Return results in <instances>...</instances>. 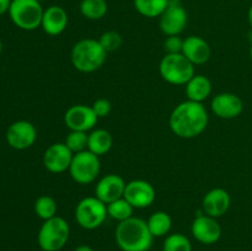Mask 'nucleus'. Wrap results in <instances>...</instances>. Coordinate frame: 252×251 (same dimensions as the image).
Segmentation results:
<instances>
[{"mask_svg":"<svg viewBox=\"0 0 252 251\" xmlns=\"http://www.w3.org/2000/svg\"><path fill=\"white\" fill-rule=\"evenodd\" d=\"M123 197L132 204L133 208L143 209L154 203L157 191L154 186L145 180H133L126 185Z\"/></svg>","mask_w":252,"mask_h":251,"instance_id":"9","label":"nucleus"},{"mask_svg":"<svg viewBox=\"0 0 252 251\" xmlns=\"http://www.w3.org/2000/svg\"><path fill=\"white\" fill-rule=\"evenodd\" d=\"M101 170V162L97 155L90 150L74 154L69 172L71 179L80 185H88L97 179Z\"/></svg>","mask_w":252,"mask_h":251,"instance_id":"8","label":"nucleus"},{"mask_svg":"<svg viewBox=\"0 0 252 251\" xmlns=\"http://www.w3.org/2000/svg\"><path fill=\"white\" fill-rule=\"evenodd\" d=\"M113 144L112 135L108 130L106 129H98L93 130L89 133V140H88V150L94 153L97 157L107 154L111 150Z\"/></svg>","mask_w":252,"mask_h":251,"instance_id":"21","label":"nucleus"},{"mask_svg":"<svg viewBox=\"0 0 252 251\" xmlns=\"http://www.w3.org/2000/svg\"><path fill=\"white\" fill-rule=\"evenodd\" d=\"M182 54L193 65H201L209 61L212 51L206 39L199 36H189L184 39Z\"/></svg>","mask_w":252,"mask_h":251,"instance_id":"18","label":"nucleus"},{"mask_svg":"<svg viewBox=\"0 0 252 251\" xmlns=\"http://www.w3.org/2000/svg\"><path fill=\"white\" fill-rule=\"evenodd\" d=\"M88 132H80V130H70L65 138V144L74 154L76 153L88 150Z\"/></svg>","mask_w":252,"mask_h":251,"instance_id":"28","label":"nucleus"},{"mask_svg":"<svg viewBox=\"0 0 252 251\" xmlns=\"http://www.w3.org/2000/svg\"><path fill=\"white\" fill-rule=\"evenodd\" d=\"M69 236L70 228L68 221L56 216L43 221L37 235V241L43 251H59L68 243Z\"/></svg>","mask_w":252,"mask_h":251,"instance_id":"4","label":"nucleus"},{"mask_svg":"<svg viewBox=\"0 0 252 251\" xmlns=\"http://www.w3.org/2000/svg\"><path fill=\"white\" fill-rule=\"evenodd\" d=\"M187 20H189L187 12L182 5L177 1L175 2L174 0H170L167 9L160 16V30L166 36H180V33L186 27Z\"/></svg>","mask_w":252,"mask_h":251,"instance_id":"11","label":"nucleus"},{"mask_svg":"<svg viewBox=\"0 0 252 251\" xmlns=\"http://www.w3.org/2000/svg\"><path fill=\"white\" fill-rule=\"evenodd\" d=\"M57 211H58V206L53 197L44 194V196L38 197L34 202V213L43 220L56 217Z\"/></svg>","mask_w":252,"mask_h":251,"instance_id":"26","label":"nucleus"},{"mask_svg":"<svg viewBox=\"0 0 252 251\" xmlns=\"http://www.w3.org/2000/svg\"><path fill=\"white\" fill-rule=\"evenodd\" d=\"M116 243L122 251H149L154 236L144 219L130 217L116 228Z\"/></svg>","mask_w":252,"mask_h":251,"instance_id":"2","label":"nucleus"},{"mask_svg":"<svg viewBox=\"0 0 252 251\" xmlns=\"http://www.w3.org/2000/svg\"><path fill=\"white\" fill-rule=\"evenodd\" d=\"M184 48V39L180 36H167L164 42V49L166 54L182 53Z\"/></svg>","mask_w":252,"mask_h":251,"instance_id":"30","label":"nucleus"},{"mask_svg":"<svg viewBox=\"0 0 252 251\" xmlns=\"http://www.w3.org/2000/svg\"><path fill=\"white\" fill-rule=\"evenodd\" d=\"M107 59V52L98 39L84 38L76 42L70 52V61L74 68L81 73L98 70Z\"/></svg>","mask_w":252,"mask_h":251,"instance_id":"3","label":"nucleus"},{"mask_svg":"<svg viewBox=\"0 0 252 251\" xmlns=\"http://www.w3.org/2000/svg\"><path fill=\"white\" fill-rule=\"evenodd\" d=\"M164 251H192V244L186 235L181 233L170 234L162 245Z\"/></svg>","mask_w":252,"mask_h":251,"instance_id":"27","label":"nucleus"},{"mask_svg":"<svg viewBox=\"0 0 252 251\" xmlns=\"http://www.w3.org/2000/svg\"><path fill=\"white\" fill-rule=\"evenodd\" d=\"M37 1H39V2H42V1H46V0H37Z\"/></svg>","mask_w":252,"mask_h":251,"instance_id":"37","label":"nucleus"},{"mask_svg":"<svg viewBox=\"0 0 252 251\" xmlns=\"http://www.w3.org/2000/svg\"><path fill=\"white\" fill-rule=\"evenodd\" d=\"M107 206L97 197H85L75 208V219L79 225L88 230L102 225L107 218Z\"/></svg>","mask_w":252,"mask_h":251,"instance_id":"7","label":"nucleus"},{"mask_svg":"<svg viewBox=\"0 0 252 251\" xmlns=\"http://www.w3.org/2000/svg\"><path fill=\"white\" fill-rule=\"evenodd\" d=\"M126 185L127 184L120 175L108 174L98 180L95 187V196L105 204H108L116 199L122 198Z\"/></svg>","mask_w":252,"mask_h":251,"instance_id":"16","label":"nucleus"},{"mask_svg":"<svg viewBox=\"0 0 252 251\" xmlns=\"http://www.w3.org/2000/svg\"><path fill=\"white\" fill-rule=\"evenodd\" d=\"M37 139V129L29 121H16L6 130V142L12 149L25 150L31 148Z\"/></svg>","mask_w":252,"mask_h":251,"instance_id":"10","label":"nucleus"},{"mask_svg":"<svg viewBox=\"0 0 252 251\" xmlns=\"http://www.w3.org/2000/svg\"><path fill=\"white\" fill-rule=\"evenodd\" d=\"M250 57H251V61H252V43H251V47H250Z\"/></svg>","mask_w":252,"mask_h":251,"instance_id":"36","label":"nucleus"},{"mask_svg":"<svg viewBox=\"0 0 252 251\" xmlns=\"http://www.w3.org/2000/svg\"><path fill=\"white\" fill-rule=\"evenodd\" d=\"M43 7L37 0H12L9 16L15 26L25 31H33L41 27Z\"/></svg>","mask_w":252,"mask_h":251,"instance_id":"6","label":"nucleus"},{"mask_svg":"<svg viewBox=\"0 0 252 251\" xmlns=\"http://www.w3.org/2000/svg\"><path fill=\"white\" fill-rule=\"evenodd\" d=\"M212 112L223 120H233L239 117L244 111V102L233 93L217 94L211 102Z\"/></svg>","mask_w":252,"mask_h":251,"instance_id":"15","label":"nucleus"},{"mask_svg":"<svg viewBox=\"0 0 252 251\" xmlns=\"http://www.w3.org/2000/svg\"><path fill=\"white\" fill-rule=\"evenodd\" d=\"M108 5L106 0H81L80 12L89 20H100L107 14Z\"/></svg>","mask_w":252,"mask_h":251,"instance_id":"24","label":"nucleus"},{"mask_svg":"<svg viewBox=\"0 0 252 251\" xmlns=\"http://www.w3.org/2000/svg\"><path fill=\"white\" fill-rule=\"evenodd\" d=\"M161 78L171 85H186L194 76V65L182 53L165 54L159 65Z\"/></svg>","mask_w":252,"mask_h":251,"instance_id":"5","label":"nucleus"},{"mask_svg":"<svg viewBox=\"0 0 252 251\" xmlns=\"http://www.w3.org/2000/svg\"><path fill=\"white\" fill-rule=\"evenodd\" d=\"M187 100L203 102L212 94V83L207 76L194 74L193 78L185 85Z\"/></svg>","mask_w":252,"mask_h":251,"instance_id":"20","label":"nucleus"},{"mask_svg":"<svg viewBox=\"0 0 252 251\" xmlns=\"http://www.w3.org/2000/svg\"><path fill=\"white\" fill-rule=\"evenodd\" d=\"M12 0H0V16L9 12Z\"/></svg>","mask_w":252,"mask_h":251,"instance_id":"32","label":"nucleus"},{"mask_svg":"<svg viewBox=\"0 0 252 251\" xmlns=\"http://www.w3.org/2000/svg\"><path fill=\"white\" fill-rule=\"evenodd\" d=\"M147 224L152 235L154 238L155 236L160 238V236H165L171 230L172 219L170 214L166 213V212L158 211L149 217Z\"/></svg>","mask_w":252,"mask_h":251,"instance_id":"22","label":"nucleus"},{"mask_svg":"<svg viewBox=\"0 0 252 251\" xmlns=\"http://www.w3.org/2000/svg\"><path fill=\"white\" fill-rule=\"evenodd\" d=\"M74 251H94V250L93 248H90L89 245H79Z\"/></svg>","mask_w":252,"mask_h":251,"instance_id":"33","label":"nucleus"},{"mask_svg":"<svg viewBox=\"0 0 252 251\" xmlns=\"http://www.w3.org/2000/svg\"><path fill=\"white\" fill-rule=\"evenodd\" d=\"M91 107H93L94 112H95V115L98 118L107 117L110 115L111 110H112V105H111V102L107 98H97L96 101H94Z\"/></svg>","mask_w":252,"mask_h":251,"instance_id":"31","label":"nucleus"},{"mask_svg":"<svg viewBox=\"0 0 252 251\" xmlns=\"http://www.w3.org/2000/svg\"><path fill=\"white\" fill-rule=\"evenodd\" d=\"M74 153L66 147L65 143H54L49 145L43 154V165L49 172L62 174L69 170Z\"/></svg>","mask_w":252,"mask_h":251,"instance_id":"13","label":"nucleus"},{"mask_svg":"<svg viewBox=\"0 0 252 251\" xmlns=\"http://www.w3.org/2000/svg\"><path fill=\"white\" fill-rule=\"evenodd\" d=\"M107 206V214L115 220L120 221L126 220V219L133 217V207L125 197L120 199H116V201L111 202V203L106 204Z\"/></svg>","mask_w":252,"mask_h":251,"instance_id":"25","label":"nucleus"},{"mask_svg":"<svg viewBox=\"0 0 252 251\" xmlns=\"http://www.w3.org/2000/svg\"><path fill=\"white\" fill-rule=\"evenodd\" d=\"M68 21V14L65 10L58 5H52L44 10L41 27L49 36H59L65 31Z\"/></svg>","mask_w":252,"mask_h":251,"instance_id":"19","label":"nucleus"},{"mask_svg":"<svg viewBox=\"0 0 252 251\" xmlns=\"http://www.w3.org/2000/svg\"><path fill=\"white\" fill-rule=\"evenodd\" d=\"M98 117L91 106L74 105L66 110L64 115V123L70 130L89 132L97 123Z\"/></svg>","mask_w":252,"mask_h":251,"instance_id":"12","label":"nucleus"},{"mask_svg":"<svg viewBox=\"0 0 252 251\" xmlns=\"http://www.w3.org/2000/svg\"><path fill=\"white\" fill-rule=\"evenodd\" d=\"M134 7L142 16L155 19L160 17L167 9L170 0H133Z\"/></svg>","mask_w":252,"mask_h":251,"instance_id":"23","label":"nucleus"},{"mask_svg":"<svg viewBox=\"0 0 252 251\" xmlns=\"http://www.w3.org/2000/svg\"><path fill=\"white\" fill-rule=\"evenodd\" d=\"M248 17H249V24H250V27H251V30H252V5L250 6V9H249Z\"/></svg>","mask_w":252,"mask_h":251,"instance_id":"34","label":"nucleus"},{"mask_svg":"<svg viewBox=\"0 0 252 251\" xmlns=\"http://www.w3.org/2000/svg\"><path fill=\"white\" fill-rule=\"evenodd\" d=\"M2 52V42H1V39H0V53H1Z\"/></svg>","mask_w":252,"mask_h":251,"instance_id":"35","label":"nucleus"},{"mask_svg":"<svg viewBox=\"0 0 252 251\" xmlns=\"http://www.w3.org/2000/svg\"><path fill=\"white\" fill-rule=\"evenodd\" d=\"M208 121V112L203 103L187 100L174 108L170 115L169 125L177 137L192 139L206 130Z\"/></svg>","mask_w":252,"mask_h":251,"instance_id":"1","label":"nucleus"},{"mask_svg":"<svg viewBox=\"0 0 252 251\" xmlns=\"http://www.w3.org/2000/svg\"><path fill=\"white\" fill-rule=\"evenodd\" d=\"M98 42H100L101 46L103 47V49H105L107 53H110V52H115L121 48L123 39L122 36H121L117 31H107L105 32V33L101 34Z\"/></svg>","mask_w":252,"mask_h":251,"instance_id":"29","label":"nucleus"},{"mask_svg":"<svg viewBox=\"0 0 252 251\" xmlns=\"http://www.w3.org/2000/svg\"><path fill=\"white\" fill-rule=\"evenodd\" d=\"M231 198L228 191L224 188H213L206 193L203 197V212L207 216H211L213 218H219L224 216L230 208Z\"/></svg>","mask_w":252,"mask_h":251,"instance_id":"17","label":"nucleus"},{"mask_svg":"<svg viewBox=\"0 0 252 251\" xmlns=\"http://www.w3.org/2000/svg\"><path fill=\"white\" fill-rule=\"evenodd\" d=\"M191 231L193 238L204 245L216 244L221 236L220 224L217 221V218L207 216L206 213L198 214L194 218Z\"/></svg>","mask_w":252,"mask_h":251,"instance_id":"14","label":"nucleus"}]
</instances>
